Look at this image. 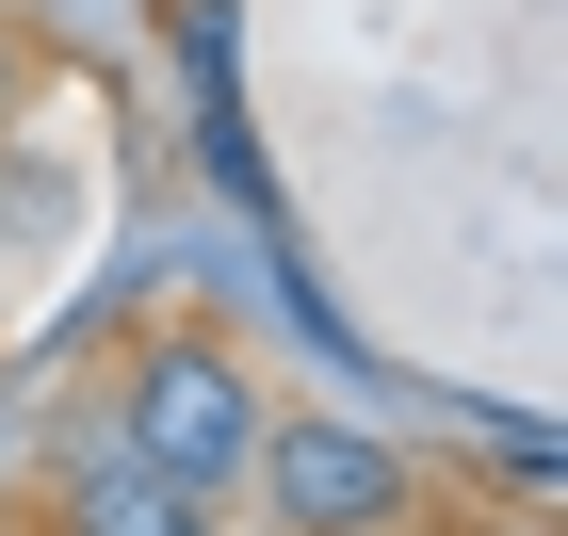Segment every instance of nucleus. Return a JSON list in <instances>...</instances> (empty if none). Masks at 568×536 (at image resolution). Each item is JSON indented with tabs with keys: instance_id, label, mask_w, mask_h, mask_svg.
<instances>
[{
	"instance_id": "1",
	"label": "nucleus",
	"mask_w": 568,
	"mask_h": 536,
	"mask_svg": "<svg viewBox=\"0 0 568 536\" xmlns=\"http://www.w3.org/2000/svg\"><path fill=\"white\" fill-rule=\"evenodd\" d=\"M261 423H276V391H261V357L227 342V325H146V342L114 357V391H98V439L146 455V472H179L195 504L244 488Z\"/></svg>"
},
{
	"instance_id": "2",
	"label": "nucleus",
	"mask_w": 568,
	"mask_h": 536,
	"mask_svg": "<svg viewBox=\"0 0 568 536\" xmlns=\"http://www.w3.org/2000/svg\"><path fill=\"white\" fill-rule=\"evenodd\" d=\"M227 504H261L276 536H406L423 520V455L374 439V423H342V406H276Z\"/></svg>"
},
{
	"instance_id": "3",
	"label": "nucleus",
	"mask_w": 568,
	"mask_h": 536,
	"mask_svg": "<svg viewBox=\"0 0 568 536\" xmlns=\"http://www.w3.org/2000/svg\"><path fill=\"white\" fill-rule=\"evenodd\" d=\"M33 536H227V504H195L179 472H146V455H114V439H65Z\"/></svg>"
},
{
	"instance_id": "4",
	"label": "nucleus",
	"mask_w": 568,
	"mask_h": 536,
	"mask_svg": "<svg viewBox=\"0 0 568 536\" xmlns=\"http://www.w3.org/2000/svg\"><path fill=\"white\" fill-rule=\"evenodd\" d=\"M17 98H33V65H17V33H0V131H17Z\"/></svg>"
}]
</instances>
